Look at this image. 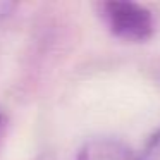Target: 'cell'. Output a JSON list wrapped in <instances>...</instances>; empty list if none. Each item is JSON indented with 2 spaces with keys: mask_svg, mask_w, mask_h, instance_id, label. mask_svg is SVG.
Returning <instances> with one entry per match:
<instances>
[{
  "mask_svg": "<svg viewBox=\"0 0 160 160\" xmlns=\"http://www.w3.org/2000/svg\"><path fill=\"white\" fill-rule=\"evenodd\" d=\"M4 128H5V115L2 114V110H0V136H2V132H4Z\"/></svg>",
  "mask_w": 160,
  "mask_h": 160,
  "instance_id": "5",
  "label": "cell"
},
{
  "mask_svg": "<svg viewBox=\"0 0 160 160\" xmlns=\"http://www.w3.org/2000/svg\"><path fill=\"white\" fill-rule=\"evenodd\" d=\"M76 160H139V157L115 138H93L81 146Z\"/></svg>",
  "mask_w": 160,
  "mask_h": 160,
  "instance_id": "2",
  "label": "cell"
},
{
  "mask_svg": "<svg viewBox=\"0 0 160 160\" xmlns=\"http://www.w3.org/2000/svg\"><path fill=\"white\" fill-rule=\"evenodd\" d=\"M14 9H16V4H12V2H0V19L9 18Z\"/></svg>",
  "mask_w": 160,
  "mask_h": 160,
  "instance_id": "4",
  "label": "cell"
},
{
  "mask_svg": "<svg viewBox=\"0 0 160 160\" xmlns=\"http://www.w3.org/2000/svg\"><path fill=\"white\" fill-rule=\"evenodd\" d=\"M100 16L115 38L143 43L155 33V18L148 7L131 0H108L100 4Z\"/></svg>",
  "mask_w": 160,
  "mask_h": 160,
  "instance_id": "1",
  "label": "cell"
},
{
  "mask_svg": "<svg viewBox=\"0 0 160 160\" xmlns=\"http://www.w3.org/2000/svg\"><path fill=\"white\" fill-rule=\"evenodd\" d=\"M139 160H160V128L146 141L145 148L139 155Z\"/></svg>",
  "mask_w": 160,
  "mask_h": 160,
  "instance_id": "3",
  "label": "cell"
}]
</instances>
